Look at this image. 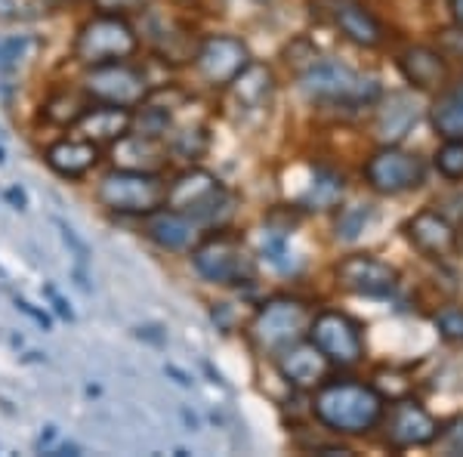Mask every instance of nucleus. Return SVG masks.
I'll use <instances>...</instances> for the list:
<instances>
[{
	"instance_id": "obj_1",
	"label": "nucleus",
	"mask_w": 463,
	"mask_h": 457,
	"mask_svg": "<svg viewBox=\"0 0 463 457\" xmlns=\"http://www.w3.org/2000/svg\"><path fill=\"white\" fill-rule=\"evenodd\" d=\"M312 411L327 430L343 433V436H362L383 421L386 402L377 389L353 384V380H337L318 389Z\"/></svg>"
},
{
	"instance_id": "obj_2",
	"label": "nucleus",
	"mask_w": 463,
	"mask_h": 457,
	"mask_svg": "<svg viewBox=\"0 0 463 457\" xmlns=\"http://www.w3.org/2000/svg\"><path fill=\"white\" fill-rule=\"evenodd\" d=\"M96 195L115 214L148 216L167 205V183L158 174H148V170L118 167L102 176Z\"/></svg>"
},
{
	"instance_id": "obj_3",
	"label": "nucleus",
	"mask_w": 463,
	"mask_h": 457,
	"mask_svg": "<svg viewBox=\"0 0 463 457\" xmlns=\"http://www.w3.org/2000/svg\"><path fill=\"white\" fill-rule=\"evenodd\" d=\"M139 37L121 16H111V13H102V16L90 19L84 28L78 32V41H74V59L87 69L93 65H106V62H124L137 53Z\"/></svg>"
},
{
	"instance_id": "obj_4",
	"label": "nucleus",
	"mask_w": 463,
	"mask_h": 457,
	"mask_svg": "<svg viewBox=\"0 0 463 457\" xmlns=\"http://www.w3.org/2000/svg\"><path fill=\"white\" fill-rule=\"evenodd\" d=\"M167 207L195 223H220L232 214V195L207 170H185L174 186H167Z\"/></svg>"
},
{
	"instance_id": "obj_5",
	"label": "nucleus",
	"mask_w": 463,
	"mask_h": 457,
	"mask_svg": "<svg viewBox=\"0 0 463 457\" xmlns=\"http://www.w3.org/2000/svg\"><path fill=\"white\" fill-rule=\"evenodd\" d=\"M309 325H312V316L300 300L279 297V300H269L263 309L253 316L250 340L257 349L275 352V356H279L281 349L300 343L303 334L309 331Z\"/></svg>"
},
{
	"instance_id": "obj_6",
	"label": "nucleus",
	"mask_w": 463,
	"mask_h": 457,
	"mask_svg": "<svg viewBox=\"0 0 463 457\" xmlns=\"http://www.w3.org/2000/svg\"><path fill=\"white\" fill-rule=\"evenodd\" d=\"M303 93L316 102H343V106H364L380 96V84L364 78L349 65L316 62L303 74Z\"/></svg>"
},
{
	"instance_id": "obj_7",
	"label": "nucleus",
	"mask_w": 463,
	"mask_h": 457,
	"mask_svg": "<svg viewBox=\"0 0 463 457\" xmlns=\"http://www.w3.org/2000/svg\"><path fill=\"white\" fill-rule=\"evenodd\" d=\"M198 275L211 284H222V288H235V284L253 281V260L244 251V244L232 235L207 238L204 244L195 247L192 253Z\"/></svg>"
},
{
	"instance_id": "obj_8",
	"label": "nucleus",
	"mask_w": 463,
	"mask_h": 457,
	"mask_svg": "<svg viewBox=\"0 0 463 457\" xmlns=\"http://www.w3.org/2000/svg\"><path fill=\"white\" fill-rule=\"evenodd\" d=\"M84 93L102 106H121L133 109L148 100L146 74L127 62H106L93 65L84 78Z\"/></svg>"
},
{
	"instance_id": "obj_9",
	"label": "nucleus",
	"mask_w": 463,
	"mask_h": 457,
	"mask_svg": "<svg viewBox=\"0 0 463 457\" xmlns=\"http://www.w3.org/2000/svg\"><path fill=\"white\" fill-rule=\"evenodd\" d=\"M423 176H427L423 161L414 152H405V148H395V146L377 148L368 158V164H364V179L380 195L411 192L423 183Z\"/></svg>"
},
{
	"instance_id": "obj_10",
	"label": "nucleus",
	"mask_w": 463,
	"mask_h": 457,
	"mask_svg": "<svg viewBox=\"0 0 463 457\" xmlns=\"http://www.w3.org/2000/svg\"><path fill=\"white\" fill-rule=\"evenodd\" d=\"M309 340L325 352L334 365H355L364 356L362 328L343 312H321L309 325Z\"/></svg>"
},
{
	"instance_id": "obj_11",
	"label": "nucleus",
	"mask_w": 463,
	"mask_h": 457,
	"mask_svg": "<svg viewBox=\"0 0 463 457\" xmlns=\"http://www.w3.org/2000/svg\"><path fill=\"white\" fill-rule=\"evenodd\" d=\"M250 65V50L232 34H213L195 53V69L211 87H226Z\"/></svg>"
},
{
	"instance_id": "obj_12",
	"label": "nucleus",
	"mask_w": 463,
	"mask_h": 457,
	"mask_svg": "<svg viewBox=\"0 0 463 457\" xmlns=\"http://www.w3.org/2000/svg\"><path fill=\"white\" fill-rule=\"evenodd\" d=\"M337 281L358 297H390L399 288V272L371 253H355L337 266Z\"/></svg>"
},
{
	"instance_id": "obj_13",
	"label": "nucleus",
	"mask_w": 463,
	"mask_h": 457,
	"mask_svg": "<svg viewBox=\"0 0 463 457\" xmlns=\"http://www.w3.org/2000/svg\"><path fill=\"white\" fill-rule=\"evenodd\" d=\"M386 417V414H383ZM439 436V424L427 408H420L417 402L402 399L390 408L386 417V439L395 448H420L436 442Z\"/></svg>"
},
{
	"instance_id": "obj_14",
	"label": "nucleus",
	"mask_w": 463,
	"mask_h": 457,
	"mask_svg": "<svg viewBox=\"0 0 463 457\" xmlns=\"http://www.w3.org/2000/svg\"><path fill=\"white\" fill-rule=\"evenodd\" d=\"M408 242L417 247L420 253H427L432 260H445L458 247V232L442 214L436 211H420L405 223Z\"/></svg>"
},
{
	"instance_id": "obj_15",
	"label": "nucleus",
	"mask_w": 463,
	"mask_h": 457,
	"mask_svg": "<svg viewBox=\"0 0 463 457\" xmlns=\"http://www.w3.org/2000/svg\"><path fill=\"white\" fill-rule=\"evenodd\" d=\"M325 10L346 41L358 43V47H368V50L383 43V25H380L358 0H327Z\"/></svg>"
},
{
	"instance_id": "obj_16",
	"label": "nucleus",
	"mask_w": 463,
	"mask_h": 457,
	"mask_svg": "<svg viewBox=\"0 0 463 457\" xmlns=\"http://www.w3.org/2000/svg\"><path fill=\"white\" fill-rule=\"evenodd\" d=\"M279 368L285 374L288 384H294L300 389H312L325 380L327 356L316 343H294V347L279 352Z\"/></svg>"
},
{
	"instance_id": "obj_17",
	"label": "nucleus",
	"mask_w": 463,
	"mask_h": 457,
	"mask_svg": "<svg viewBox=\"0 0 463 457\" xmlns=\"http://www.w3.org/2000/svg\"><path fill=\"white\" fill-rule=\"evenodd\" d=\"M146 235L164 251H189L198 242V223L192 216L174 211H155L146 220Z\"/></svg>"
},
{
	"instance_id": "obj_18",
	"label": "nucleus",
	"mask_w": 463,
	"mask_h": 457,
	"mask_svg": "<svg viewBox=\"0 0 463 457\" xmlns=\"http://www.w3.org/2000/svg\"><path fill=\"white\" fill-rule=\"evenodd\" d=\"M74 127H78V133L84 139L96 142V146H106V142H118L121 137L130 133L133 115H130V109L102 106V102H99V109H87Z\"/></svg>"
},
{
	"instance_id": "obj_19",
	"label": "nucleus",
	"mask_w": 463,
	"mask_h": 457,
	"mask_svg": "<svg viewBox=\"0 0 463 457\" xmlns=\"http://www.w3.org/2000/svg\"><path fill=\"white\" fill-rule=\"evenodd\" d=\"M47 164L56 170L59 176L78 179L90 174L99 164V146L84 137L78 139H59L47 148Z\"/></svg>"
},
{
	"instance_id": "obj_20",
	"label": "nucleus",
	"mask_w": 463,
	"mask_h": 457,
	"mask_svg": "<svg viewBox=\"0 0 463 457\" xmlns=\"http://www.w3.org/2000/svg\"><path fill=\"white\" fill-rule=\"evenodd\" d=\"M167 161V152L158 142V137H146V133H127L115 142V164L124 170H155Z\"/></svg>"
},
{
	"instance_id": "obj_21",
	"label": "nucleus",
	"mask_w": 463,
	"mask_h": 457,
	"mask_svg": "<svg viewBox=\"0 0 463 457\" xmlns=\"http://www.w3.org/2000/svg\"><path fill=\"white\" fill-rule=\"evenodd\" d=\"M399 69L405 74L408 84H414L417 90H436L442 87L445 81V59L442 53H436V50L430 47H411L402 53L399 59Z\"/></svg>"
},
{
	"instance_id": "obj_22",
	"label": "nucleus",
	"mask_w": 463,
	"mask_h": 457,
	"mask_svg": "<svg viewBox=\"0 0 463 457\" xmlns=\"http://www.w3.org/2000/svg\"><path fill=\"white\" fill-rule=\"evenodd\" d=\"M232 90H235V100L238 106L244 109H263L269 102L275 90V81H272V71L266 65H248L235 81H232Z\"/></svg>"
},
{
	"instance_id": "obj_23",
	"label": "nucleus",
	"mask_w": 463,
	"mask_h": 457,
	"mask_svg": "<svg viewBox=\"0 0 463 457\" xmlns=\"http://www.w3.org/2000/svg\"><path fill=\"white\" fill-rule=\"evenodd\" d=\"M414 124H417V102L408 93L390 96V106L380 111L377 118V130L386 142H399L402 137H408Z\"/></svg>"
},
{
	"instance_id": "obj_24",
	"label": "nucleus",
	"mask_w": 463,
	"mask_h": 457,
	"mask_svg": "<svg viewBox=\"0 0 463 457\" xmlns=\"http://www.w3.org/2000/svg\"><path fill=\"white\" fill-rule=\"evenodd\" d=\"M432 127L445 139H463V81L436 100V106H432Z\"/></svg>"
},
{
	"instance_id": "obj_25",
	"label": "nucleus",
	"mask_w": 463,
	"mask_h": 457,
	"mask_svg": "<svg viewBox=\"0 0 463 457\" xmlns=\"http://www.w3.org/2000/svg\"><path fill=\"white\" fill-rule=\"evenodd\" d=\"M340 198H343V176L334 174V170H318L312 186L303 192L300 205L309 207V211H331Z\"/></svg>"
},
{
	"instance_id": "obj_26",
	"label": "nucleus",
	"mask_w": 463,
	"mask_h": 457,
	"mask_svg": "<svg viewBox=\"0 0 463 457\" xmlns=\"http://www.w3.org/2000/svg\"><path fill=\"white\" fill-rule=\"evenodd\" d=\"M41 41L32 34H6L0 37V71H19L37 56Z\"/></svg>"
},
{
	"instance_id": "obj_27",
	"label": "nucleus",
	"mask_w": 463,
	"mask_h": 457,
	"mask_svg": "<svg viewBox=\"0 0 463 457\" xmlns=\"http://www.w3.org/2000/svg\"><path fill=\"white\" fill-rule=\"evenodd\" d=\"M87 111L84 102L78 100V96L71 93H59L53 100L43 106V118H47L50 124H59V127H74L80 121V115Z\"/></svg>"
},
{
	"instance_id": "obj_28",
	"label": "nucleus",
	"mask_w": 463,
	"mask_h": 457,
	"mask_svg": "<svg viewBox=\"0 0 463 457\" xmlns=\"http://www.w3.org/2000/svg\"><path fill=\"white\" fill-rule=\"evenodd\" d=\"M374 223V207L371 205H353V207H343L337 216V238L343 242H355L364 229Z\"/></svg>"
},
{
	"instance_id": "obj_29",
	"label": "nucleus",
	"mask_w": 463,
	"mask_h": 457,
	"mask_svg": "<svg viewBox=\"0 0 463 457\" xmlns=\"http://www.w3.org/2000/svg\"><path fill=\"white\" fill-rule=\"evenodd\" d=\"M436 167L445 179H463V139H448L439 148Z\"/></svg>"
},
{
	"instance_id": "obj_30",
	"label": "nucleus",
	"mask_w": 463,
	"mask_h": 457,
	"mask_svg": "<svg viewBox=\"0 0 463 457\" xmlns=\"http://www.w3.org/2000/svg\"><path fill=\"white\" fill-rule=\"evenodd\" d=\"M436 328L445 340L463 343V309H442L436 316Z\"/></svg>"
},
{
	"instance_id": "obj_31",
	"label": "nucleus",
	"mask_w": 463,
	"mask_h": 457,
	"mask_svg": "<svg viewBox=\"0 0 463 457\" xmlns=\"http://www.w3.org/2000/svg\"><path fill=\"white\" fill-rule=\"evenodd\" d=\"M436 442L442 445L445 454H463V417H454L445 430H439Z\"/></svg>"
},
{
	"instance_id": "obj_32",
	"label": "nucleus",
	"mask_w": 463,
	"mask_h": 457,
	"mask_svg": "<svg viewBox=\"0 0 463 457\" xmlns=\"http://www.w3.org/2000/svg\"><path fill=\"white\" fill-rule=\"evenodd\" d=\"M99 13H111V16H124V13H139L148 6V0H93Z\"/></svg>"
},
{
	"instance_id": "obj_33",
	"label": "nucleus",
	"mask_w": 463,
	"mask_h": 457,
	"mask_svg": "<svg viewBox=\"0 0 463 457\" xmlns=\"http://www.w3.org/2000/svg\"><path fill=\"white\" fill-rule=\"evenodd\" d=\"M266 257L272 260L275 266L279 269H294V260H288V247H285V242H281V238H272V242L266 244Z\"/></svg>"
},
{
	"instance_id": "obj_34",
	"label": "nucleus",
	"mask_w": 463,
	"mask_h": 457,
	"mask_svg": "<svg viewBox=\"0 0 463 457\" xmlns=\"http://www.w3.org/2000/svg\"><path fill=\"white\" fill-rule=\"evenodd\" d=\"M451 13H454V19H458V25L463 28V0H451Z\"/></svg>"
}]
</instances>
